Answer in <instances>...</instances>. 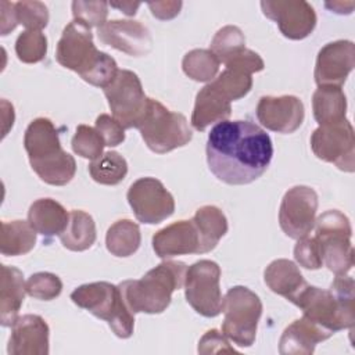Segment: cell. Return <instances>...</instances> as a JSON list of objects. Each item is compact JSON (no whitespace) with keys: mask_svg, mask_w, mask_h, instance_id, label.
<instances>
[{"mask_svg":"<svg viewBox=\"0 0 355 355\" xmlns=\"http://www.w3.org/2000/svg\"><path fill=\"white\" fill-rule=\"evenodd\" d=\"M273 157L270 136L251 121H222L209 132L207 162L220 182L248 184L268 169Z\"/></svg>","mask_w":355,"mask_h":355,"instance_id":"1","label":"cell"},{"mask_svg":"<svg viewBox=\"0 0 355 355\" xmlns=\"http://www.w3.org/2000/svg\"><path fill=\"white\" fill-rule=\"evenodd\" d=\"M354 279L341 275L336 276L330 290L306 284L290 302L302 311V316L334 334L344 329H354Z\"/></svg>","mask_w":355,"mask_h":355,"instance_id":"2","label":"cell"},{"mask_svg":"<svg viewBox=\"0 0 355 355\" xmlns=\"http://www.w3.org/2000/svg\"><path fill=\"white\" fill-rule=\"evenodd\" d=\"M24 147L32 169L44 183L65 186L75 176V158L62 150L58 130L49 118H36L28 125Z\"/></svg>","mask_w":355,"mask_h":355,"instance_id":"3","label":"cell"},{"mask_svg":"<svg viewBox=\"0 0 355 355\" xmlns=\"http://www.w3.org/2000/svg\"><path fill=\"white\" fill-rule=\"evenodd\" d=\"M187 266L178 261H164L139 280L119 284L123 301L133 313H162L171 304L172 293L184 286Z\"/></svg>","mask_w":355,"mask_h":355,"instance_id":"4","label":"cell"},{"mask_svg":"<svg viewBox=\"0 0 355 355\" xmlns=\"http://www.w3.org/2000/svg\"><path fill=\"white\" fill-rule=\"evenodd\" d=\"M71 300L79 308L105 320L116 337L129 338L133 334L135 316L123 301L119 286L108 282L82 284L72 291Z\"/></svg>","mask_w":355,"mask_h":355,"instance_id":"5","label":"cell"},{"mask_svg":"<svg viewBox=\"0 0 355 355\" xmlns=\"http://www.w3.org/2000/svg\"><path fill=\"white\" fill-rule=\"evenodd\" d=\"M137 129L146 146L157 154H165L183 147L193 137L186 116L168 110L154 98H148L146 114Z\"/></svg>","mask_w":355,"mask_h":355,"instance_id":"6","label":"cell"},{"mask_svg":"<svg viewBox=\"0 0 355 355\" xmlns=\"http://www.w3.org/2000/svg\"><path fill=\"white\" fill-rule=\"evenodd\" d=\"M315 237L320 244L323 265L336 276L347 275L354 266L349 219L338 209L323 212L315 220Z\"/></svg>","mask_w":355,"mask_h":355,"instance_id":"7","label":"cell"},{"mask_svg":"<svg viewBox=\"0 0 355 355\" xmlns=\"http://www.w3.org/2000/svg\"><path fill=\"white\" fill-rule=\"evenodd\" d=\"M222 312L225 315L222 333L227 340L243 348L251 347L255 341L258 322L262 315L259 297L248 287L234 286L222 301Z\"/></svg>","mask_w":355,"mask_h":355,"instance_id":"8","label":"cell"},{"mask_svg":"<svg viewBox=\"0 0 355 355\" xmlns=\"http://www.w3.org/2000/svg\"><path fill=\"white\" fill-rule=\"evenodd\" d=\"M104 55V51L97 50L90 28L78 21H72L64 28L55 50V60L60 65L86 80Z\"/></svg>","mask_w":355,"mask_h":355,"instance_id":"9","label":"cell"},{"mask_svg":"<svg viewBox=\"0 0 355 355\" xmlns=\"http://www.w3.org/2000/svg\"><path fill=\"white\" fill-rule=\"evenodd\" d=\"M220 268L216 262L201 259L186 270L184 295L187 304L201 316L215 318L222 312V293L219 287Z\"/></svg>","mask_w":355,"mask_h":355,"instance_id":"10","label":"cell"},{"mask_svg":"<svg viewBox=\"0 0 355 355\" xmlns=\"http://www.w3.org/2000/svg\"><path fill=\"white\" fill-rule=\"evenodd\" d=\"M104 94L112 116L125 129H137L148 104L139 76L129 69H119L115 79L104 89Z\"/></svg>","mask_w":355,"mask_h":355,"instance_id":"11","label":"cell"},{"mask_svg":"<svg viewBox=\"0 0 355 355\" xmlns=\"http://www.w3.org/2000/svg\"><path fill=\"white\" fill-rule=\"evenodd\" d=\"M311 148L319 159L334 164L344 172L355 171V135L348 119L315 129Z\"/></svg>","mask_w":355,"mask_h":355,"instance_id":"12","label":"cell"},{"mask_svg":"<svg viewBox=\"0 0 355 355\" xmlns=\"http://www.w3.org/2000/svg\"><path fill=\"white\" fill-rule=\"evenodd\" d=\"M128 202L141 223L155 225L175 212L173 196L155 178H140L133 182L126 194Z\"/></svg>","mask_w":355,"mask_h":355,"instance_id":"13","label":"cell"},{"mask_svg":"<svg viewBox=\"0 0 355 355\" xmlns=\"http://www.w3.org/2000/svg\"><path fill=\"white\" fill-rule=\"evenodd\" d=\"M318 194L309 186H294L283 196L279 209V225L286 236L301 239L315 226Z\"/></svg>","mask_w":355,"mask_h":355,"instance_id":"14","label":"cell"},{"mask_svg":"<svg viewBox=\"0 0 355 355\" xmlns=\"http://www.w3.org/2000/svg\"><path fill=\"white\" fill-rule=\"evenodd\" d=\"M265 17L275 21L283 36L291 40H301L309 36L316 26V12L304 0L261 1Z\"/></svg>","mask_w":355,"mask_h":355,"instance_id":"15","label":"cell"},{"mask_svg":"<svg viewBox=\"0 0 355 355\" xmlns=\"http://www.w3.org/2000/svg\"><path fill=\"white\" fill-rule=\"evenodd\" d=\"M101 43L132 57L147 55L153 49L150 31L139 21L112 19L97 29Z\"/></svg>","mask_w":355,"mask_h":355,"instance_id":"16","label":"cell"},{"mask_svg":"<svg viewBox=\"0 0 355 355\" xmlns=\"http://www.w3.org/2000/svg\"><path fill=\"white\" fill-rule=\"evenodd\" d=\"M355 67V44L336 40L324 44L316 57L315 82L318 86H341Z\"/></svg>","mask_w":355,"mask_h":355,"instance_id":"17","label":"cell"},{"mask_svg":"<svg viewBox=\"0 0 355 355\" xmlns=\"http://www.w3.org/2000/svg\"><path fill=\"white\" fill-rule=\"evenodd\" d=\"M257 119L262 126L277 133H293L304 122L305 110L295 96H263L257 105Z\"/></svg>","mask_w":355,"mask_h":355,"instance_id":"18","label":"cell"},{"mask_svg":"<svg viewBox=\"0 0 355 355\" xmlns=\"http://www.w3.org/2000/svg\"><path fill=\"white\" fill-rule=\"evenodd\" d=\"M49 324L39 315L19 316L11 326L7 352L10 355H47Z\"/></svg>","mask_w":355,"mask_h":355,"instance_id":"19","label":"cell"},{"mask_svg":"<svg viewBox=\"0 0 355 355\" xmlns=\"http://www.w3.org/2000/svg\"><path fill=\"white\" fill-rule=\"evenodd\" d=\"M153 248L159 258L200 254V236L194 222L179 220L153 236Z\"/></svg>","mask_w":355,"mask_h":355,"instance_id":"20","label":"cell"},{"mask_svg":"<svg viewBox=\"0 0 355 355\" xmlns=\"http://www.w3.org/2000/svg\"><path fill=\"white\" fill-rule=\"evenodd\" d=\"M331 336V331L302 316L284 329L279 341V352L282 355H308L315 351L318 343L324 341Z\"/></svg>","mask_w":355,"mask_h":355,"instance_id":"21","label":"cell"},{"mask_svg":"<svg viewBox=\"0 0 355 355\" xmlns=\"http://www.w3.org/2000/svg\"><path fill=\"white\" fill-rule=\"evenodd\" d=\"M26 282L19 269L8 265H1V286H0V323L4 327L12 326L18 319L19 309L26 294Z\"/></svg>","mask_w":355,"mask_h":355,"instance_id":"22","label":"cell"},{"mask_svg":"<svg viewBox=\"0 0 355 355\" xmlns=\"http://www.w3.org/2000/svg\"><path fill=\"white\" fill-rule=\"evenodd\" d=\"M230 114V101L208 83L196 96L191 125L196 130L202 132L215 122L226 121Z\"/></svg>","mask_w":355,"mask_h":355,"instance_id":"23","label":"cell"},{"mask_svg":"<svg viewBox=\"0 0 355 355\" xmlns=\"http://www.w3.org/2000/svg\"><path fill=\"white\" fill-rule=\"evenodd\" d=\"M28 222L44 237L60 236L68 226L69 212L53 198H39L29 207Z\"/></svg>","mask_w":355,"mask_h":355,"instance_id":"24","label":"cell"},{"mask_svg":"<svg viewBox=\"0 0 355 355\" xmlns=\"http://www.w3.org/2000/svg\"><path fill=\"white\" fill-rule=\"evenodd\" d=\"M263 280L273 293L288 301L306 286L298 266L293 261L284 258L275 259L266 266Z\"/></svg>","mask_w":355,"mask_h":355,"instance_id":"25","label":"cell"},{"mask_svg":"<svg viewBox=\"0 0 355 355\" xmlns=\"http://www.w3.org/2000/svg\"><path fill=\"white\" fill-rule=\"evenodd\" d=\"M312 110L319 126L347 119V97L341 86H319L312 97Z\"/></svg>","mask_w":355,"mask_h":355,"instance_id":"26","label":"cell"},{"mask_svg":"<svg viewBox=\"0 0 355 355\" xmlns=\"http://www.w3.org/2000/svg\"><path fill=\"white\" fill-rule=\"evenodd\" d=\"M191 220L200 236V254L212 251L227 232V219L215 205L198 208Z\"/></svg>","mask_w":355,"mask_h":355,"instance_id":"27","label":"cell"},{"mask_svg":"<svg viewBox=\"0 0 355 355\" xmlns=\"http://www.w3.org/2000/svg\"><path fill=\"white\" fill-rule=\"evenodd\" d=\"M36 244V230L25 220H3L0 234V251L7 257L25 255Z\"/></svg>","mask_w":355,"mask_h":355,"instance_id":"28","label":"cell"},{"mask_svg":"<svg viewBox=\"0 0 355 355\" xmlns=\"http://www.w3.org/2000/svg\"><path fill=\"white\" fill-rule=\"evenodd\" d=\"M96 223L85 211L73 209L69 212V222L67 229L60 234L62 245L71 251H85L96 241Z\"/></svg>","mask_w":355,"mask_h":355,"instance_id":"29","label":"cell"},{"mask_svg":"<svg viewBox=\"0 0 355 355\" xmlns=\"http://www.w3.org/2000/svg\"><path fill=\"white\" fill-rule=\"evenodd\" d=\"M141 243V233L137 223L130 219H119L112 223L105 234V247L115 257L133 255Z\"/></svg>","mask_w":355,"mask_h":355,"instance_id":"30","label":"cell"},{"mask_svg":"<svg viewBox=\"0 0 355 355\" xmlns=\"http://www.w3.org/2000/svg\"><path fill=\"white\" fill-rule=\"evenodd\" d=\"M92 179L100 184H119L128 173L126 159L116 151H107L89 164Z\"/></svg>","mask_w":355,"mask_h":355,"instance_id":"31","label":"cell"},{"mask_svg":"<svg viewBox=\"0 0 355 355\" xmlns=\"http://www.w3.org/2000/svg\"><path fill=\"white\" fill-rule=\"evenodd\" d=\"M219 60L211 50L194 49L189 51L182 61L183 72L196 82H211L219 71Z\"/></svg>","mask_w":355,"mask_h":355,"instance_id":"32","label":"cell"},{"mask_svg":"<svg viewBox=\"0 0 355 355\" xmlns=\"http://www.w3.org/2000/svg\"><path fill=\"white\" fill-rule=\"evenodd\" d=\"M209 85L232 103L248 94L252 87V75L234 67H225V69L209 82Z\"/></svg>","mask_w":355,"mask_h":355,"instance_id":"33","label":"cell"},{"mask_svg":"<svg viewBox=\"0 0 355 355\" xmlns=\"http://www.w3.org/2000/svg\"><path fill=\"white\" fill-rule=\"evenodd\" d=\"M244 49L245 37L241 29L234 25H226L215 33L209 50L216 55L219 62L226 64Z\"/></svg>","mask_w":355,"mask_h":355,"instance_id":"34","label":"cell"},{"mask_svg":"<svg viewBox=\"0 0 355 355\" xmlns=\"http://www.w3.org/2000/svg\"><path fill=\"white\" fill-rule=\"evenodd\" d=\"M15 53L19 61L36 64L46 57L47 37L42 31H24L15 42Z\"/></svg>","mask_w":355,"mask_h":355,"instance_id":"35","label":"cell"},{"mask_svg":"<svg viewBox=\"0 0 355 355\" xmlns=\"http://www.w3.org/2000/svg\"><path fill=\"white\" fill-rule=\"evenodd\" d=\"M71 146L75 154L82 158L94 161L103 154L105 143L96 128L87 125H79L71 140Z\"/></svg>","mask_w":355,"mask_h":355,"instance_id":"36","label":"cell"},{"mask_svg":"<svg viewBox=\"0 0 355 355\" xmlns=\"http://www.w3.org/2000/svg\"><path fill=\"white\" fill-rule=\"evenodd\" d=\"M26 294L42 301H50L57 298L62 291L61 279L50 272L33 273L26 280Z\"/></svg>","mask_w":355,"mask_h":355,"instance_id":"37","label":"cell"},{"mask_svg":"<svg viewBox=\"0 0 355 355\" xmlns=\"http://www.w3.org/2000/svg\"><path fill=\"white\" fill-rule=\"evenodd\" d=\"M15 15L17 22L26 31H42L49 24V10L42 1H17Z\"/></svg>","mask_w":355,"mask_h":355,"instance_id":"38","label":"cell"},{"mask_svg":"<svg viewBox=\"0 0 355 355\" xmlns=\"http://www.w3.org/2000/svg\"><path fill=\"white\" fill-rule=\"evenodd\" d=\"M73 21H78L87 28H100L107 21L108 3L105 1H72Z\"/></svg>","mask_w":355,"mask_h":355,"instance_id":"39","label":"cell"},{"mask_svg":"<svg viewBox=\"0 0 355 355\" xmlns=\"http://www.w3.org/2000/svg\"><path fill=\"white\" fill-rule=\"evenodd\" d=\"M294 258L297 263L305 269H319L323 265L322 259V251L320 244L318 239L313 237H301L298 239L295 247H294Z\"/></svg>","mask_w":355,"mask_h":355,"instance_id":"40","label":"cell"},{"mask_svg":"<svg viewBox=\"0 0 355 355\" xmlns=\"http://www.w3.org/2000/svg\"><path fill=\"white\" fill-rule=\"evenodd\" d=\"M96 129L108 147H115L125 141V128L108 114H101L97 116Z\"/></svg>","mask_w":355,"mask_h":355,"instance_id":"41","label":"cell"},{"mask_svg":"<svg viewBox=\"0 0 355 355\" xmlns=\"http://www.w3.org/2000/svg\"><path fill=\"white\" fill-rule=\"evenodd\" d=\"M200 354H218V352H236L233 347H230L227 337L216 329L208 330L198 343Z\"/></svg>","mask_w":355,"mask_h":355,"instance_id":"42","label":"cell"},{"mask_svg":"<svg viewBox=\"0 0 355 355\" xmlns=\"http://www.w3.org/2000/svg\"><path fill=\"white\" fill-rule=\"evenodd\" d=\"M182 1H151L148 3V7L151 10V14L158 19H172L175 18L182 8Z\"/></svg>","mask_w":355,"mask_h":355,"instance_id":"43","label":"cell"},{"mask_svg":"<svg viewBox=\"0 0 355 355\" xmlns=\"http://www.w3.org/2000/svg\"><path fill=\"white\" fill-rule=\"evenodd\" d=\"M0 7H1V18H0V22H1V36H6L11 31H14L15 26L18 25L17 15H15V6H14V3L3 0L0 3Z\"/></svg>","mask_w":355,"mask_h":355,"instance_id":"44","label":"cell"},{"mask_svg":"<svg viewBox=\"0 0 355 355\" xmlns=\"http://www.w3.org/2000/svg\"><path fill=\"white\" fill-rule=\"evenodd\" d=\"M324 6L337 14H351L355 7V1H326Z\"/></svg>","mask_w":355,"mask_h":355,"instance_id":"45","label":"cell"},{"mask_svg":"<svg viewBox=\"0 0 355 355\" xmlns=\"http://www.w3.org/2000/svg\"><path fill=\"white\" fill-rule=\"evenodd\" d=\"M111 7L121 10L126 15H135L137 8L140 7V3H132V1H122V3H110Z\"/></svg>","mask_w":355,"mask_h":355,"instance_id":"46","label":"cell"}]
</instances>
